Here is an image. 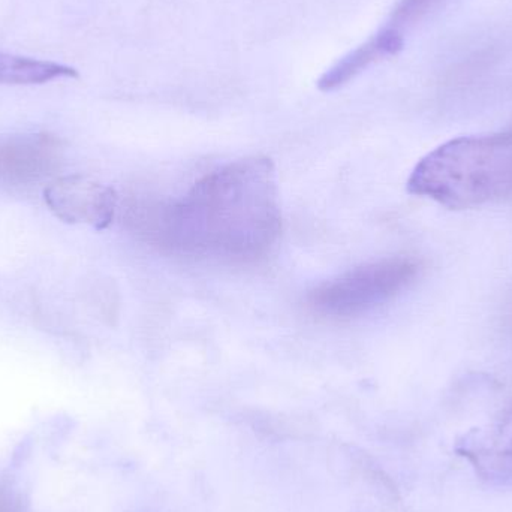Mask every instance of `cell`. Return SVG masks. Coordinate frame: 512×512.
I'll use <instances>...</instances> for the list:
<instances>
[{"label": "cell", "mask_w": 512, "mask_h": 512, "mask_svg": "<svg viewBox=\"0 0 512 512\" xmlns=\"http://www.w3.org/2000/svg\"><path fill=\"white\" fill-rule=\"evenodd\" d=\"M430 2H432V0H402L399 6L394 9L388 26L403 33V30H405L412 21L420 18V15L423 14L424 9L430 5Z\"/></svg>", "instance_id": "ba28073f"}, {"label": "cell", "mask_w": 512, "mask_h": 512, "mask_svg": "<svg viewBox=\"0 0 512 512\" xmlns=\"http://www.w3.org/2000/svg\"><path fill=\"white\" fill-rule=\"evenodd\" d=\"M62 77H77V72L59 63L0 53V84H42Z\"/></svg>", "instance_id": "52a82bcc"}, {"label": "cell", "mask_w": 512, "mask_h": 512, "mask_svg": "<svg viewBox=\"0 0 512 512\" xmlns=\"http://www.w3.org/2000/svg\"><path fill=\"white\" fill-rule=\"evenodd\" d=\"M406 186L451 210L512 201V131L442 144L418 162Z\"/></svg>", "instance_id": "7a4b0ae2"}, {"label": "cell", "mask_w": 512, "mask_h": 512, "mask_svg": "<svg viewBox=\"0 0 512 512\" xmlns=\"http://www.w3.org/2000/svg\"><path fill=\"white\" fill-rule=\"evenodd\" d=\"M0 512H27L23 499L9 487H0Z\"/></svg>", "instance_id": "9c48e42d"}, {"label": "cell", "mask_w": 512, "mask_h": 512, "mask_svg": "<svg viewBox=\"0 0 512 512\" xmlns=\"http://www.w3.org/2000/svg\"><path fill=\"white\" fill-rule=\"evenodd\" d=\"M420 273L411 258H387L348 271L310 292L315 312L328 318L363 315L405 291Z\"/></svg>", "instance_id": "3957f363"}, {"label": "cell", "mask_w": 512, "mask_h": 512, "mask_svg": "<svg viewBox=\"0 0 512 512\" xmlns=\"http://www.w3.org/2000/svg\"><path fill=\"white\" fill-rule=\"evenodd\" d=\"M44 198L60 221L89 225L98 231L107 230L113 224L119 204L113 188L78 174L50 183Z\"/></svg>", "instance_id": "277c9868"}, {"label": "cell", "mask_w": 512, "mask_h": 512, "mask_svg": "<svg viewBox=\"0 0 512 512\" xmlns=\"http://www.w3.org/2000/svg\"><path fill=\"white\" fill-rule=\"evenodd\" d=\"M501 438L504 439V447L507 453L512 456V403L501 426Z\"/></svg>", "instance_id": "30bf717a"}, {"label": "cell", "mask_w": 512, "mask_h": 512, "mask_svg": "<svg viewBox=\"0 0 512 512\" xmlns=\"http://www.w3.org/2000/svg\"><path fill=\"white\" fill-rule=\"evenodd\" d=\"M282 231L276 168L265 156L231 162L198 180L165 207L156 236L171 251L195 258L252 262Z\"/></svg>", "instance_id": "6da1fadb"}, {"label": "cell", "mask_w": 512, "mask_h": 512, "mask_svg": "<svg viewBox=\"0 0 512 512\" xmlns=\"http://www.w3.org/2000/svg\"><path fill=\"white\" fill-rule=\"evenodd\" d=\"M403 48V33L393 27L385 26L367 39L360 47L346 54L333 68L328 69L318 81L319 90L333 92L354 80L373 63L396 56Z\"/></svg>", "instance_id": "8992f818"}, {"label": "cell", "mask_w": 512, "mask_h": 512, "mask_svg": "<svg viewBox=\"0 0 512 512\" xmlns=\"http://www.w3.org/2000/svg\"><path fill=\"white\" fill-rule=\"evenodd\" d=\"M57 143L48 135L0 140V180L30 182L45 176L56 161Z\"/></svg>", "instance_id": "5b68a950"}]
</instances>
